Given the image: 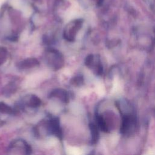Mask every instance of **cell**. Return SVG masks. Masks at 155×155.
<instances>
[{
	"label": "cell",
	"instance_id": "cell-1",
	"mask_svg": "<svg viewBox=\"0 0 155 155\" xmlns=\"http://www.w3.org/2000/svg\"><path fill=\"white\" fill-rule=\"evenodd\" d=\"M38 64V62L35 59H26L20 63L19 67L22 68H30Z\"/></svg>",
	"mask_w": 155,
	"mask_h": 155
},
{
	"label": "cell",
	"instance_id": "cell-2",
	"mask_svg": "<svg viewBox=\"0 0 155 155\" xmlns=\"http://www.w3.org/2000/svg\"><path fill=\"white\" fill-rule=\"evenodd\" d=\"M52 95L60 98L61 100H62L64 101H66L67 99V96L65 92L61 90H55L54 92H53Z\"/></svg>",
	"mask_w": 155,
	"mask_h": 155
},
{
	"label": "cell",
	"instance_id": "cell-3",
	"mask_svg": "<svg viewBox=\"0 0 155 155\" xmlns=\"http://www.w3.org/2000/svg\"><path fill=\"white\" fill-rule=\"evenodd\" d=\"M0 111H1L2 113H11L12 112V110L8 105H7L3 103H1L0 104Z\"/></svg>",
	"mask_w": 155,
	"mask_h": 155
},
{
	"label": "cell",
	"instance_id": "cell-4",
	"mask_svg": "<svg viewBox=\"0 0 155 155\" xmlns=\"http://www.w3.org/2000/svg\"><path fill=\"white\" fill-rule=\"evenodd\" d=\"M41 104V101L37 96H33L31 97L30 101V105L33 107H36L39 105Z\"/></svg>",
	"mask_w": 155,
	"mask_h": 155
},
{
	"label": "cell",
	"instance_id": "cell-5",
	"mask_svg": "<svg viewBox=\"0 0 155 155\" xmlns=\"http://www.w3.org/2000/svg\"><path fill=\"white\" fill-rule=\"evenodd\" d=\"M7 56L6 50L4 48H0V65L2 64L5 60Z\"/></svg>",
	"mask_w": 155,
	"mask_h": 155
}]
</instances>
